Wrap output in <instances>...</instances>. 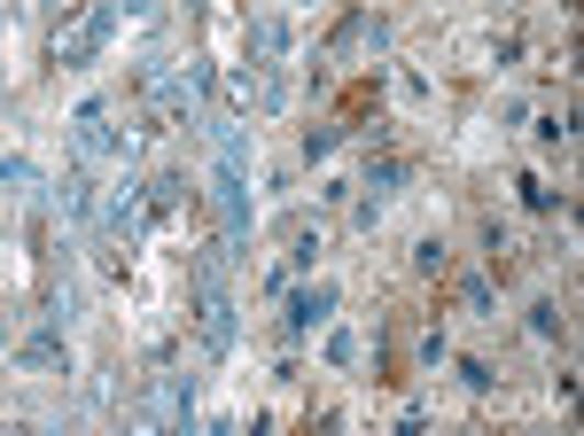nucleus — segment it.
Instances as JSON below:
<instances>
[{
    "label": "nucleus",
    "instance_id": "obj_1",
    "mask_svg": "<svg viewBox=\"0 0 584 436\" xmlns=\"http://www.w3.org/2000/svg\"><path fill=\"white\" fill-rule=\"evenodd\" d=\"M211 133H218V171H211L218 242H226V257H249V133L242 125H211Z\"/></svg>",
    "mask_w": 584,
    "mask_h": 436
},
{
    "label": "nucleus",
    "instance_id": "obj_2",
    "mask_svg": "<svg viewBox=\"0 0 584 436\" xmlns=\"http://www.w3.org/2000/svg\"><path fill=\"white\" fill-rule=\"evenodd\" d=\"M117 16H125V0H87L70 24H55V70H87V63L110 47Z\"/></svg>",
    "mask_w": 584,
    "mask_h": 436
},
{
    "label": "nucleus",
    "instance_id": "obj_3",
    "mask_svg": "<svg viewBox=\"0 0 584 436\" xmlns=\"http://www.w3.org/2000/svg\"><path fill=\"white\" fill-rule=\"evenodd\" d=\"M70 148H78V164H102V156H125L133 141L110 125V102L94 94V102H78V110H70Z\"/></svg>",
    "mask_w": 584,
    "mask_h": 436
},
{
    "label": "nucleus",
    "instance_id": "obj_4",
    "mask_svg": "<svg viewBox=\"0 0 584 436\" xmlns=\"http://www.w3.org/2000/svg\"><path fill=\"white\" fill-rule=\"evenodd\" d=\"M55 211L70 234H94L102 226V180H94V164H70L63 180H55Z\"/></svg>",
    "mask_w": 584,
    "mask_h": 436
},
{
    "label": "nucleus",
    "instance_id": "obj_5",
    "mask_svg": "<svg viewBox=\"0 0 584 436\" xmlns=\"http://www.w3.org/2000/svg\"><path fill=\"white\" fill-rule=\"evenodd\" d=\"M9 359H16L24 374H40V382H63V374H70V343H63V327H47V320H40L32 335H16V343H9Z\"/></svg>",
    "mask_w": 584,
    "mask_h": 436
},
{
    "label": "nucleus",
    "instance_id": "obj_6",
    "mask_svg": "<svg viewBox=\"0 0 584 436\" xmlns=\"http://www.w3.org/2000/svg\"><path fill=\"white\" fill-rule=\"evenodd\" d=\"M344 304V289L336 281H304V289H289V312H281V335L289 343H304L312 327H327V312Z\"/></svg>",
    "mask_w": 584,
    "mask_h": 436
},
{
    "label": "nucleus",
    "instance_id": "obj_7",
    "mask_svg": "<svg viewBox=\"0 0 584 436\" xmlns=\"http://www.w3.org/2000/svg\"><path fill=\"white\" fill-rule=\"evenodd\" d=\"M242 63H258V70H281V63H289V24H281L273 9L242 16Z\"/></svg>",
    "mask_w": 584,
    "mask_h": 436
},
{
    "label": "nucleus",
    "instance_id": "obj_8",
    "mask_svg": "<svg viewBox=\"0 0 584 436\" xmlns=\"http://www.w3.org/2000/svg\"><path fill=\"white\" fill-rule=\"evenodd\" d=\"M359 188H367L374 203H390V195L405 188V164H397V156H367V180H359Z\"/></svg>",
    "mask_w": 584,
    "mask_h": 436
},
{
    "label": "nucleus",
    "instance_id": "obj_9",
    "mask_svg": "<svg viewBox=\"0 0 584 436\" xmlns=\"http://www.w3.org/2000/svg\"><path fill=\"white\" fill-rule=\"evenodd\" d=\"M0 195H40V164L32 156H0Z\"/></svg>",
    "mask_w": 584,
    "mask_h": 436
},
{
    "label": "nucleus",
    "instance_id": "obj_10",
    "mask_svg": "<svg viewBox=\"0 0 584 436\" xmlns=\"http://www.w3.org/2000/svg\"><path fill=\"white\" fill-rule=\"evenodd\" d=\"M336 148H344V125H336V118H327V125H304V164H327Z\"/></svg>",
    "mask_w": 584,
    "mask_h": 436
},
{
    "label": "nucleus",
    "instance_id": "obj_11",
    "mask_svg": "<svg viewBox=\"0 0 584 436\" xmlns=\"http://www.w3.org/2000/svg\"><path fill=\"white\" fill-rule=\"evenodd\" d=\"M460 312L491 320V273H460Z\"/></svg>",
    "mask_w": 584,
    "mask_h": 436
},
{
    "label": "nucleus",
    "instance_id": "obj_12",
    "mask_svg": "<svg viewBox=\"0 0 584 436\" xmlns=\"http://www.w3.org/2000/svg\"><path fill=\"white\" fill-rule=\"evenodd\" d=\"M312 257H319V234L312 226H289V273H312Z\"/></svg>",
    "mask_w": 584,
    "mask_h": 436
},
{
    "label": "nucleus",
    "instance_id": "obj_13",
    "mask_svg": "<svg viewBox=\"0 0 584 436\" xmlns=\"http://www.w3.org/2000/svg\"><path fill=\"white\" fill-rule=\"evenodd\" d=\"M561 327H569V312H561L553 297H538V304H530V335H546V343H553Z\"/></svg>",
    "mask_w": 584,
    "mask_h": 436
},
{
    "label": "nucleus",
    "instance_id": "obj_14",
    "mask_svg": "<svg viewBox=\"0 0 584 436\" xmlns=\"http://www.w3.org/2000/svg\"><path fill=\"white\" fill-rule=\"evenodd\" d=\"M515 188H523V203H530V211H561V188H546V180H538V171H523V180H515Z\"/></svg>",
    "mask_w": 584,
    "mask_h": 436
},
{
    "label": "nucleus",
    "instance_id": "obj_15",
    "mask_svg": "<svg viewBox=\"0 0 584 436\" xmlns=\"http://www.w3.org/2000/svg\"><path fill=\"white\" fill-rule=\"evenodd\" d=\"M413 266H422V273H445V266H452V249H445L437 234H422V242H413Z\"/></svg>",
    "mask_w": 584,
    "mask_h": 436
},
{
    "label": "nucleus",
    "instance_id": "obj_16",
    "mask_svg": "<svg viewBox=\"0 0 584 436\" xmlns=\"http://www.w3.org/2000/svg\"><path fill=\"white\" fill-rule=\"evenodd\" d=\"M460 382H468L475 398H491V390H498V374H491V359H460Z\"/></svg>",
    "mask_w": 584,
    "mask_h": 436
},
{
    "label": "nucleus",
    "instance_id": "obj_17",
    "mask_svg": "<svg viewBox=\"0 0 584 436\" xmlns=\"http://www.w3.org/2000/svg\"><path fill=\"white\" fill-rule=\"evenodd\" d=\"M351 359H359V335L336 327V335H327V367H351Z\"/></svg>",
    "mask_w": 584,
    "mask_h": 436
},
{
    "label": "nucleus",
    "instance_id": "obj_18",
    "mask_svg": "<svg viewBox=\"0 0 584 436\" xmlns=\"http://www.w3.org/2000/svg\"><path fill=\"white\" fill-rule=\"evenodd\" d=\"M78 9H87V0H47V16H78Z\"/></svg>",
    "mask_w": 584,
    "mask_h": 436
},
{
    "label": "nucleus",
    "instance_id": "obj_19",
    "mask_svg": "<svg viewBox=\"0 0 584 436\" xmlns=\"http://www.w3.org/2000/svg\"><path fill=\"white\" fill-rule=\"evenodd\" d=\"M0 343H9V312H0Z\"/></svg>",
    "mask_w": 584,
    "mask_h": 436
},
{
    "label": "nucleus",
    "instance_id": "obj_20",
    "mask_svg": "<svg viewBox=\"0 0 584 436\" xmlns=\"http://www.w3.org/2000/svg\"><path fill=\"white\" fill-rule=\"evenodd\" d=\"M0 32H9V9H0Z\"/></svg>",
    "mask_w": 584,
    "mask_h": 436
},
{
    "label": "nucleus",
    "instance_id": "obj_21",
    "mask_svg": "<svg viewBox=\"0 0 584 436\" xmlns=\"http://www.w3.org/2000/svg\"><path fill=\"white\" fill-rule=\"evenodd\" d=\"M195 9H203V0H188V16H195Z\"/></svg>",
    "mask_w": 584,
    "mask_h": 436
},
{
    "label": "nucleus",
    "instance_id": "obj_22",
    "mask_svg": "<svg viewBox=\"0 0 584 436\" xmlns=\"http://www.w3.org/2000/svg\"><path fill=\"white\" fill-rule=\"evenodd\" d=\"M0 94H9V78H0Z\"/></svg>",
    "mask_w": 584,
    "mask_h": 436
}]
</instances>
